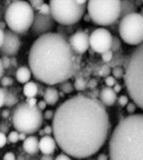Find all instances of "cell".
I'll use <instances>...</instances> for the list:
<instances>
[{"label": "cell", "mask_w": 143, "mask_h": 160, "mask_svg": "<svg viewBox=\"0 0 143 160\" xmlns=\"http://www.w3.org/2000/svg\"><path fill=\"white\" fill-rule=\"evenodd\" d=\"M60 96H59L58 90L52 86L47 87L43 92V100L47 103V105H55Z\"/></svg>", "instance_id": "17"}, {"label": "cell", "mask_w": 143, "mask_h": 160, "mask_svg": "<svg viewBox=\"0 0 143 160\" xmlns=\"http://www.w3.org/2000/svg\"><path fill=\"white\" fill-rule=\"evenodd\" d=\"M142 3H143V1H142Z\"/></svg>", "instance_id": "59"}, {"label": "cell", "mask_w": 143, "mask_h": 160, "mask_svg": "<svg viewBox=\"0 0 143 160\" xmlns=\"http://www.w3.org/2000/svg\"><path fill=\"white\" fill-rule=\"evenodd\" d=\"M121 89H122V86L120 84H117V83L114 85V87H113V90H114L116 93H119L121 91Z\"/></svg>", "instance_id": "47"}, {"label": "cell", "mask_w": 143, "mask_h": 160, "mask_svg": "<svg viewBox=\"0 0 143 160\" xmlns=\"http://www.w3.org/2000/svg\"><path fill=\"white\" fill-rule=\"evenodd\" d=\"M56 146L57 143L55 139L50 135H45L39 140V150L43 155H52L55 151Z\"/></svg>", "instance_id": "14"}, {"label": "cell", "mask_w": 143, "mask_h": 160, "mask_svg": "<svg viewBox=\"0 0 143 160\" xmlns=\"http://www.w3.org/2000/svg\"><path fill=\"white\" fill-rule=\"evenodd\" d=\"M52 129L63 153L77 159L87 158L105 143L110 130L109 115L98 98L78 94L57 107Z\"/></svg>", "instance_id": "1"}, {"label": "cell", "mask_w": 143, "mask_h": 160, "mask_svg": "<svg viewBox=\"0 0 143 160\" xmlns=\"http://www.w3.org/2000/svg\"><path fill=\"white\" fill-rule=\"evenodd\" d=\"M3 73H4V67H3V65H2L1 58H0V80H1V78L3 76Z\"/></svg>", "instance_id": "49"}, {"label": "cell", "mask_w": 143, "mask_h": 160, "mask_svg": "<svg viewBox=\"0 0 143 160\" xmlns=\"http://www.w3.org/2000/svg\"><path fill=\"white\" fill-rule=\"evenodd\" d=\"M136 108H137V106L134 102H129L126 105V110L129 114H134L136 111Z\"/></svg>", "instance_id": "34"}, {"label": "cell", "mask_w": 143, "mask_h": 160, "mask_svg": "<svg viewBox=\"0 0 143 160\" xmlns=\"http://www.w3.org/2000/svg\"><path fill=\"white\" fill-rule=\"evenodd\" d=\"M23 150L28 155H35L39 151V140L36 136H28L23 141Z\"/></svg>", "instance_id": "16"}, {"label": "cell", "mask_w": 143, "mask_h": 160, "mask_svg": "<svg viewBox=\"0 0 143 160\" xmlns=\"http://www.w3.org/2000/svg\"><path fill=\"white\" fill-rule=\"evenodd\" d=\"M124 83L129 97L143 110V43L125 58Z\"/></svg>", "instance_id": "4"}, {"label": "cell", "mask_w": 143, "mask_h": 160, "mask_svg": "<svg viewBox=\"0 0 143 160\" xmlns=\"http://www.w3.org/2000/svg\"><path fill=\"white\" fill-rule=\"evenodd\" d=\"M29 3H30L31 7H32L33 9H36L37 11H38L39 8H40V6H41V5H42L44 2L42 1V0H32V1H30Z\"/></svg>", "instance_id": "35"}, {"label": "cell", "mask_w": 143, "mask_h": 160, "mask_svg": "<svg viewBox=\"0 0 143 160\" xmlns=\"http://www.w3.org/2000/svg\"><path fill=\"white\" fill-rule=\"evenodd\" d=\"M46 106H47V103L44 101V100H40V101L37 103V107L40 109L41 111H42V110H45Z\"/></svg>", "instance_id": "43"}, {"label": "cell", "mask_w": 143, "mask_h": 160, "mask_svg": "<svg viewBox=\"0 0 143 160\" xmlns=\"http://www.w3.org/2000/svg\"><path fill=\"white\" fill-rule=\"evenodd\" d=\"M9 113H10V111H9V110H4V111L2 112V117L3 118H6V117H8L9 116Z\"/></svg>", "instance_id": "52"}, {"label": "cell", "mask_w": 143, "mask_h": 160, "mask_svg": "<svg viewBox=\"0 0 143 160\" xmlns=\"http://www.w3.org/2000/svg\"><path fill=\"white\" fill-rule=\"evenodd\" d=\"M5 25H6L5 22H0V29H2L5 31Z\"/></svg>", "instance_id": "54"}, {"label": "cell", "mask_w": 143, "mask_h": 160, "mask_svg": "<svg viewBox=\"0 0 143 160\" xmlns=\"http://www.w3.org/2000/svg\"><path fill=\"white\" fill-rule=\"evenodd\" d=\"M124 74H125V70L123 67L121 66H115L114 68L112 69V75L113 77H114L115 79L116 78H123L124 77Z\"/></svg>", "instance_id": "25"}, {"label": "cell", "mask_w": 143, "mask_h": 160, "mask_svg": "<svg viewBox=\"0 0 143 160\" xmlns=\"http://www.w3.org/2000/svg\"><path fill=\"white\" fill-rule=\"evenodd\" d=\"M27 138L26 134L25 133H19V140H21V141H24Z\"/></svg>", "instance_id": "51"}, {"label": "cell", "mask_w": 143, "mask_h": 160, "mask_svg": "<svg viewBox=\"0 0 143 160\" xmlns=\"http://www.w3.org/2000/svg\"><path fill=\"white\" fill-rule=\"evenodd\" d=\"M110 73H111V69H110L109 65H103V67L100 69V71H99L100 76H103V77H105V78L107 76H109Z\"/></svg>", "instance_id": "30"}, {"label": "cell", "mask_w": 143, "mask_h": 160, "mask_svg": "<svg viewBox=\"0 0 143 160\" xmlns=\"http://www.w3.org/2000/svg\"><path fill=\"white\" fill-rule=\"evenodd\" d=\"M7 138L11 143H16L17 141H19V132L16 130H13V131L9 132Z\"/></svg>", "instance_id": "26"}, {"label": "cell", "mask_w": 143, "mask_h": 160, "mask_svg": "<svg viewBox=\"0 0 143 160\" xmlns=\"http://www.w3.org/2000/svg\"><path fill=\"white\" fill-rule=\"evenodd\" d=\"M105 84H106V86L107 87H114V85L116 84V79L111 76V75H109V76H107L105 78Z\"/></svg>", "instance_id": "32"}, {"label": "cell", "mask_w": 143, "mask_h": 160, "mask_svg": "<svg viewBox=\"0 0 143 160\" xmlns=\"http://www.w3.org/2000/svg\"><path fill=\"white\" fill-rule=\"evenodd\" d=\"M87 81L83 78V77H77L74 81V89H76L77 91H84V90L87 88Z\"/></svg>", "instance_id": "21"}, {"label": "cell", "mask_w": 143, "mask_h": 160, "mask_svg": "<svg viewBox=\"0 0 143 160\" xmlns=\"http://www.w3.org/2000/svg\"><path fill=\"white\" fill-rule=\"evenodd\" d=\"M17 65V60L15 57H12L11 58V66H16Z\"/></svg>", "instance_id": "53"}, {"label": "cell", "mask_w": 143, "mask_h": 160, "mask_svg": "<svg viewBox=\"0 0 143 160\" xmlns=\"http://www.w3.org/2000/svg\"><path fill=\"white\" fill-rule=\"evenodd\" d=\"M87 12L91 21L102 28L114 25L121 17V2L118 0H90Z\"/></svg>", "instance_id": "7"}, {"label": "cell", "mask_w": 143, "mask_h": 160, "mask_svg": "<svg viewBox=\"0 0 143 160\" xmlns=\"http://www.w3.org/2000/svg\"><path fill=\"white\" fill-rule=\"evenodd\" d=\"M7 142V136L5 133L0 132V148H2L5 146V144Z\"/></svg>", "instance_id": "37"}, {"label": "cell", "mask_w": 143, "mask_h": 160, "mask_svg": "<svg viewBox=\"0 0 143 160\" xmlns=\"http://www.w3.org/2000/svg\"><path fill=\"white\" fill-rule=\"evenodd\" d=\"M68 42L73 51L78 55L85 53L90 47L89 36L85 31H82V30H78L75 33H73L68 38Z\"/></svg>", "instance_id": "13"}, {"label": "cell", "mask_w": 143, "mask_h": 160, "mask_svg": "<svg viewBox=\"0 0 143 160\" xmlns=\"http://www.w3.org/2000/svg\"><path fill=\"white\" fill-rule=\"evenodd\" d=\"M18 102V98L17 96L14 93L10 92V91H7L6 94V99H5V105L8 107H11L13 105L17 104Z\"/></svg>", "instance_id": "22"}, {"label": "cell", "mask_w": 143, "mask_h": 160, "mask_svg": "<svg viewBox=\"0 0 143 160\" xmlns=\"http://www.w3.org/2000/svg\"><path fill=\"white\" fill-rule=\"evenodd\" d=\"M40 160H54V158L52 157V155H42Z\"/></svg>", "instance_id": "50"}, {"label": "cell", "mask_w": 143, "mask_h": 160, "mask_svg": "<svg viewBox=\"0 0 143 160\" xmlns=\"http://www.w3.org/2000/svg\"><path fill=\"white\" fill-rule=\"evenodd\" d=\"M110 160H143V113L129 114L113 129Z\"/></svg>", "instance_id": "3"}, {"label": "cell", "mask_w": 143, "mask_h": 160, "mask_svg": "<svg viewBox=\"0 0 143 160\" xmlns=\"http://www.w3.org/2000/svg\"><path fill=\"white\" fill-rule=\"evenodd\" d=\"M0 84H1L3 87L11 86V85L13 84V79H12L11 77H8V76L2 77L1 80H0Z\"/></svg>", "instance_id": "29"}, {"label": "cell", "mask_w": 143, "mask_h": 160, "mask_svg": "<svg viewBox=\"0 0 143 160\" xmlns=\"http://www.w3.org/2000/svg\"><path fill=\"white\" fill-rule=\"evenodd\" d=\"M43 117L45 118V119H48V120L53 119V117H54V111H53V110H46V111L43 113Z\"/></svg>", "instance_id": "38"}, {"label": "cell", "mask_w": 143, "mask_h": 160, "mask_svg": "<svg viewBox=\"0 0 143 160\" xmlns=\"http://www.w3.org/2000/svg\"><path fill=\"white\" fill-rule=\"evenodd\" d=\"M96 86H97V80H95V79H91L90 81L87 83V88L94 89Z\"/></svg>", "instance_id": "42"}, {"label": "cell", "mask_w": 143, "mask_h": 160, "mask_svg": "<svg viewBox=\"0 0 143 160\" xmlns=\"http://www.w3.org/2000/svg\"><path fill=\"white\" fill-rule=\"evenodd\" d=\"M4 37H5V31L2 29H0V48H1L2 44L4 42Z\"/></svg>", "instance_id": "46"}, {"label": "cell", "mask_w": 143, "mask_h": 160, "mask_svg": "<svg viewBox=\"0 0 143 160\" xmlns=\"http://www.w3.org/2000/svg\"><path fill=\"white\" fill-rule=\"evenodd\" d=\"M99 100L104 106H113L117 100V93L111 87H103L99 92Z\"/></svg>", "instance_id": "15"}, {"label": "cell", "mask_w": 143, "mask_h": 160, "mask_svg": "<svg viewBox=\"0 0 143 160\" xmlns=\"http://www.w3.org/2000/svg\"><path fill=\"white\" fill-rule=\"evenodd\" d=\"M39 133H40V135H41V137H43V136H45V132H44V130H43V129H40V130H39Z\"/></svg>", "instance_id": "56"}, {"label": "cell", "mask_w": 143, "mask_h": 160, "mask_svg": "<svg viewBox=\"0 0 143 160\" xmlns=\"http://www.w3.org/2000/svg\"><path fill=\"white\" fill-rule=\"evenodd\" d=\"M97 160H108V156H107L106 154H104V153H101V154L98 155Z\"/></svg>", "instance_id": "48"}, {"label": "cell", "mask_w": 143, "mask_h": 160, "mask_svg": "<svg viewBox=\"0 0 143 160\" xmlns=\"http://www.w3.org/2000/svg\"><path fill=\"white\" fill-rule=\"evenodd\" d=\"M34 16V9L27 1H12L6 7L4 19L5 23L16 34H24L32 27Z\"/></svg>", "instance_id": "6"}, {"label": "cell", "mask_w": 143, "mask_h": 160, "mask_svg": "<svg viewBox=\"0 0 143 160\" xmlns=\"http://www.w3.org/2000/svg\"><path fill=\"white\" fill-rule=\"evenodd\" d=\"M44 132H45V135H50L51 136V134H53V129H52V126H45L44 127Z\"/></svg>", "instance_id": "45"}, {"label": "cell", "mask_w": 143, "mask_h": 160, "mask_svg": "<svg viewBox=\"0 0 143 160\" xmlns=\"http://www.w3.org/2000/svg\"><path fill=\"white\" fill-rule=\"evenodd\" d=\"M60 85V90L64 93V94H69V93H72L73 90H74V86H73V84L69 81H65L63 82Z\"/></svg>", "instance_id": "23"}, {"label": "cell", "mask_w": 143, "mask_h": 160, "mask_svg": "<svg viewBox=\"0 0 143 160\" xmlns=\"http://www.w3.org/2000/svg\"><path fill=\"white\" fill-rule=\"evenodd\" d=\"M26 102L29 104V105H31V106H36L38 101H37V99L34 97V98H27L26 100Z\"/></svg>", "instance_id": "44"}, {"label": "cell", "mask_w": 143, "mask_h": 160, "mask_svg": "<svg viewBox=\"0 0 143 160\" xmlns=\"http://www.w3.org/2000/svg\"><path fill=\"white\" fill-rule=\"evenodd\" d=\"M118 32L126 44L139 46L143 43V16L135 12L122 17L118 23Z\"/></svg>", "instance_id": "9"}, {"label": "cell", "mask_w": 143, "mask_h": 160, "mask_svg": "<svg viewBox=\"0 0 143 160\" xmlns=\"http://www.w3.org/2000/svg\"><path fill=\"white\" fill-rule=\"evenodd\" d=\"M6 94H7V90L0 87V108H1L3 105H5Z\"/></svg>", "instance_id": "31"}, {"label": "cell", "mask_w": 143, "mask_h": 160, "mask_svg": "<svg viewBox=\"0 0 143 160\" xmlns=\"http://www.w3.org/2000/svg\"><path fill=\"white\" fill-rule=\"evenodd\" d=\"M38 13L43 14V15H49V14H51V10H50V6H49V4L43 3L41 6H40V8H39Z\"/></svg>", "instance_id": "28"}, {"label": "cell", "mask_w": 143, "mask_h": 160, "mask_svg": "<svg viewBox=\"0 0 143 160\" xmlns=\"http://www.w3.org/2000/svg\"><path fill=\"white\" fill-rule=\"evenodd\" d=\"M54 160H71L70 156L65 153H61V154H59L56 156V158L54 159Z\"/></svg>", "instance_id": "41"}, {"label": "cell", "mask_w": 143, "mask_h": 160, "mask_svg": "<svg viewBox=\"0 0 143 160\" xmlns=\"http://www.w3.org/2000/svg\"><path fill=\"white\" fill-rule=\"evenodd\" d=\"M49 6L54 21L67 26L79 22L87 8V5H80L77 0H51Z\"/></svg>", "instance_id": "8"}, {"label": "cell", "mask_w": 143, "mask_h": 160, "mask_svg": "<svg viewBox=\"0 0 143 160\" xmlns=\"http://www.w3.org/2000/svg\"><path fill=\"white\" fill-rule=\"evenodd\" d=\"M8 130H9V126H8V124L5 121L2 122V123H0V132L7 133Z\"/></svg>", "instance_id": "39"}, {"label": "cell", "mask_w": 143, "mask_h": 160, "mask_svg": "<svg viewBox=\"0 0 143 160\" xmlns=\"http://www.w3.org/2000/svg\"><path fill=\"white\" fill-rule=\"evenodd\" d=\"M118 103H119L120 106L126 107V105L129 103L128 102V97L126 95H121V96H119V98H118Z\"/></svg>", "instance_id": "36"}, {"label": "cell", "mask_w": 143, "mask_h": 160, "mask_svg": "<svg viewBox=\"0 0 143 160\" xmlns=\"http://www.w3.org/2000/svg\"><path fill=\"white\" fill-rule=\"evenodd\" d=\"M1 61H2V65L4 69H8L11 67V58L8 57V56H3L1 58Z\"/></svg>", "instance_id": "33"}, {"label": "cell", "mask_w": 143, "mask_h": 160, "mask_svg": "<svg viewBox=\"0 0 143 160\" xmlns=\"http://www.w3.org/2000/svg\"><path fill=\"white\" fill-rule=\"evenodd\" d=\"M121 2V18L126 16L128 14L136 12V5L134 1L131 0H122Z\"/></svg>", "instance_id": "20"}, {"label": "cell", "mask_w": 143, "mask_h": 160, "mask_svg": "<svg viewBox=\"0 0 143 160\" xmlns=\"http://www.w3.org/2000/svg\"><path fill=\"white\" fill-rule=\"evenodd\" d=\"M55 21L52 18L51 14L49 15H43L40 13H35L34 16L33 24H32V32L34 35L37 36H42L44 34L51 33L52 29L54 28Z\"/></svg>", "instance_id": "11"}, {"label": "cell", "mask_w": 143, "mask_h": 160, "mask_svg": "<svg viewBox=\"0 0 143 160\" xmlns=\"http://www.w3.org/2000/svg\"><path fill=\"white\" fill-rule=\"evenodd\" d=\"M20 39L18 35L11 30H5L4 42L0 48V53L3 56H15L20 49Z\"/></svg>", "instance_id": "12"}, {"label": "cell", "mask_w": 143, "mask_h": 160, "mask_svg": "<svg viewBox=\"0 0 143 160\" xmlns=\"http://www.w3.org/2000/svg\"><path fill=\"white\" fill-rule=\"evenodd\" d=\"M43 118V113L37 105L31 106L26 101H22L13 110L12 124L19 133L31 135L41 129Z\"/></svg>", "instance_id": "5"}, {"label": "cell", "mask_w": 143, "mask_h": 160, "mask_svg": "<svg viewBox=\"0 0 143 160\" xmlns=\"http://www.w3.org/2000/svg\"><path fill=\"white\" fill-rule=\"evenodd\" d=\"M38 92H39L38 85L33 81L27 82L23 87V94L27 98H34L38 94Z\"/></svg>", "instance_id": "19"}, {"label": "cell", "mask_w": 143, "mask_h": 160, "mask_svg": "<svg viewBox=\"0 0 143 160\" xmlns=\"http://www.w3.org/2000/svg\"><path fill=\"white\" fill-rule=\"evenodd\" d=\"M140 14H141L142 16H143V7H142V8L140 9Z\"/></svg>", "instance_id": "58"}, {"label": "cell", "mask_w": 143, "mask_h": 160, "mask_svg": "<svg viewBox=\"0 0 143 160\" xmlns=\"http://www.w3.org/2000/svg\"><path fill=\"white\" fill-rule=\"evenodd\" d=\"M111 51L113 53H117L121 50V40L119 39V37L117 36H113V40H112V44H111Z\"/></svg>", "instance_id": "24"}, {"label": "cell", "mask_w": 143, "mask_h": 160, "mask_svg": "<svg viewBox=\"0 0 143 160\" xmlns=\"http://www.w3.org/2000/svg\"><path fill=\"white\" fill-rule=\"evenodd\" d=\"M16 160H26V159L24 156H22V155H19L18 157H16Z\"/></svg>", "instance_id": "55"}, {"label": "cell", "mask_w": 143, "mask_h": 160, "mask_svg": "<svg viewBox=\"0 0 143 160\" xmlns=\"http://www.w3.org/2000/svg\"><path fill=\"white\" fill-rule=\"evenodd\" d=\"M31 70L27 66H21L16 70L15 77L19 83H27L31 78Z\"/></svg>", "instance_id": "18"}, {"label": "cell", "mask_w": 143, "mask_h": 160, "mask_svg": "<svg viewBox=\"0 0 143 160\" xmlns=\"http://www.w3.org/2000/svg\"><path fill=\"white\" fill-rule=\"evenodd\" d=\"M113 54H114V53H113L111 50H108V51H106V52L101 54V58H102V60L104 62L109 63V62H111L112 60H113Z\"/></svg>", "instance_id": "27"}, {"label": "cell", "mask_w": 143, "mask_h": 160, "mask_svg": "<svg viewBox=\"0 0 143 160\" xmlns=\"http://www.w3.org/2000/svg\"><path fill=\"white\" fill-rule=\"evenodd\" d=\"M3 160H16V156L12 152H7L3 156Z\"/></svg>", "instance_id": "40"}, {"label": "cell", "mask_w": 143, "mask_h": 160, "mask_svg": "<svg viewBox=\"0 0 143 160\" xmlns=\"http://www.w3.org/2000/svg\"><path fill=\"white\" fill-rule=\"evenodd\" d=\"M113 35L106 28H97L93 30L89 36L90 48L96 53L102 54L111 49Z\"/></svg>", "instance_id": "10"}, {"label": "cell", "mask_w": 143, "mask_h": 160, "mask_svg": "<svg viewBox=\"0 0 143 160\" xmlns=\"http://www.w3.org/2000/svg\"><path fill=\"white\" fill-rule=\"evenodd\" d=\"M84 20H85V21H89V20H91L90 19V17H89V15H85V17H84Z\"/></svg>", "instance_id": "57"}, {"label": "cell", "mask_w": 143, "mask_h": 160, "mask_svg": "<svg viewBox=\"0 0 143 160\" xmlns=\"http://www.w3.org/2000/svg\"><path fill=\"white\" fill-rule=\"evenodd\" d=\"M81 58L72 50L68 39L60 33H47L33 42L28 64L33 77L47 85L61 84L75 76Z\"/></svg>", "instance_id": "2"}]
</instances>
